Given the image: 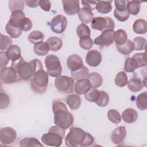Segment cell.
<instances>
[{
    "label": "cell",
    "instance_id": "11",
    "mask_svg": "<svg viewBox=\"0 0 147 147\" xmlns=\"http://www.w3.org/2000/svg\"><path fill=\"white\" fill-rule=\"evenodd\" d=\"M115 31L114 29H107L102 31V33L96 37L94 40V43L95 45L109 47L114 42V34Z\"/></svg>",
    "mask_w": 147,
    "mask_h": 147
},
{
    "label": "cell",
    "instance_id": "13",
    "mask_svg": "<svg viewBox=\"0 0 147 147\" xmlns=\"http://www.w3.org/2000/svg\"><path fill=\"white\" fill-rule=\"evenodd\" d=\"M102 56L100 52L96 49H92L88 51L86 56V63L92 67H96L98 66L101 61Z\"/></svg>",
    "mask_w": 147,
    "mask_h": 147
},
{
    "label": "cell",
    "instance_id": "39",
    "mask_svg": "<svg viewBox=\"0 0 147 147\" xmlns=\"http://www.w3.org/2000/svg\"><path fill=\"white\" fill-rule=\"evenodd\" d=\"M137 68H138L137 62L133 57H128L126 59L124 66V70L125 72H133Z\"/></svg>",
    "mask_w": 147,
    "mask_h": 147
},
{
    "label": "cell",
    "instance_id": "14",
    "mask_svg": "<svg viewBox=\"0 0 147 147\" xmlns=\"http://www.w3.org/2000/svg\"><path fill=\"white\" fill-rule=\"evenodd\" d=\"M62 3L63 10L67 15H75L78 14L80 10L79 1L78 0H63Z\"/></svg>",
    "mask_w": 147,
    "mask_h": 147
},
{
    "label": "cell",
    "instance_id": "47",
    "mask_svg": "<svg viewBox=\"0 0 147 147\" xmlns=\"http://www.w3.org/2000/svg\"><path fill=\"white\" fill-rule=\"evenodd\" d=\"M24 1H9V7L10 10L12 12L15 10H23L24 9Z\"/></svg>",
    "mask_w": 147,
    "mask_h": 147
},
{
    "label": "cell",
    "instance_id": "52",
    "mask_svg": "<svg viewBox=\"0 0 147 147\" xmlns=\"http://www.w3.org/2000/svg\"><path fill=\"white\" fill-rule=\"evenodd\" d=\"M114 3L115 6V9L119 11H124L126 10L127 1L122 0H116L114 1Z\"/></svg>",
    "mask_w": 147,
    "mask_h": 147
},
{
    "label": "cell",
    "instance_id": "50",
    "mask_svg": "<svg viewBox=\"0 0 147 147\" xmlns=\"http://www.w3.org/2000/svg\"><path fill=\"white\" fill-rule=\"evenodd\" d=\"M10 104V98L9 96L4 92H1L0 94V108L4 109L7 107Z\"/></svg>",
    "mask_w": 147,
    "mask_h": 147
},
{
    "label": "cell",
    "instance_id": "16",
    "mask_svg": "<svg viewBox=\"0 0 147 147\" xmlns=\"http://www.w3.org/2000/svg\"><path fill=\"white\" fill-rule=\"evenodd\" d=\"M67 65L71 71H75L83 67V62L82 57L79 55L72 54L68 57Z\"/></svg>",
    "mask_w": 147,
    "mask_h": 147
},
{
    "label": "cell",
    "instance_id": "18",
    "mask_svg": "<svg viewBox=\"0 0 147 147\" xmlns=\"http://www.w3.org/2000/svg\"><path fill=\"white\" fill-rule=\"evenodd\" d=\"M121 117L125 122L127 123H133L137 119L138 113L135 109L127 108L122 112Z\"/></svg>",
    "mask_w": 147,
    "mask_h": 147
},
{
    "label": "cell",
    "instance_id": "49",
    "mask_svg": "<svg viewBox=\"0 0 147 147\" xmlns=\"http://www.w3.org/2000/svg\"><path fill=\"white\" fill-rule=\"evenodd\" d=\"M32 22L28 17H25L23 18L20 23V28L22 31L28 32L31 30L32 28Z\"/></svg>",
    "mask_w": 147,
    "mask_h": 147
},
{
    "label": "cell",
    "instance_id": "48",
    "mask_svg": "<svg viewBox=\"0 0 147 147\" xmlns=\"http://www.w3.org/2000/svg\"><path fill=\"white\" fill-rule=\"evenodd\" d=\"M114 16L117 20L121 22H124L129 18L130 14L127 12V10L124 11H119L117 9H115L114 11Z\"/></svg>",
    "mask_w": 147,
    "mask_h": 147
},
{
    "label": "cell",
    "instance_id": "38",
    "mask_svg": "<svg viewBox=\"0 0 147 147\" xmlns=\"http://www.w3.org/2000/svg\"><path fill=\"white\" fill-rule=\"evenodd\" d=\"M110 101L109 94L104 91H99V96L95 103L99 107H106Z\"/></svg>",
    "mask_w": 147,
    "mask_h": 147
},
{
    "label": "cell",
    "instance_id": "40",
    "mask_svg": "<svg viewBox=\"0 0 147 147\" xmlns=\"http://www.w3.org/2000/svg\"><path fill=\"white\" fill-rule=\"evenodd\" d=\"M76 34L79 38L83 36L90 37L91 30L88 25L85 24H80L76 28Z\"/></svg>",
    "mask_w": 147,
    "mask_h": 147
},
{
    "label": "cell",
    "instance_id": "27",
    "mask_svg": "<svg viewBox=\"0 0 147 147\" xmlns=\"http://www.w3.org/2000/svg\"><path fill=\"white\" fill-rule=\"evenodd\" d=\"M87 79L90 82L92 88H97L100 87L103 83L102 76L97 72H92L89 74Z\"/></svg>",
    "mask_w": 147,
    "mask_h": 147
},
{
    "label": "cell",
    "instance_id": "23",
    "mask_svg": "<svg viewBox=\"0 0 147 147\" xmlns=\"http://www.w3.org/2000/svg\"><path fill=\"white\" fill-rule=\"evenodd\" d=\"M112 1H97L95 9L101 14H107L112 10Z\"/></svg>",
    "mask_w": 147,
    "mask_h": 147
},
{
    "label": "cell",
    "instance_id": "10",
    "mask_svg": "<svg viewBox=\"0 0 147 147\" xmlns=\"http://www.w3.org/2000/svg\"><path fill=\"white\" fill-rule=\"evenodd\" d=\"M63 140V138L60 134L53 131H48V133L44 134L41 138V142L45 145L55 147L61 146Z\"/></svg>",
    "mask_w": 147,
    "mask_h": 147
},
{
    "label": "cell",
    "instance_id": "56",
    "mask_svg": "<svg viewBox=\"0 0 147 147\" xmlns=\"http://www.w3.org/2000/svg\"><path fill=\"white\" fill-rule=\"evenodd\" d=\"M25 5L29 7H36L39 6V1H25Z\"/></svg>",
    "mask_w": 147,
    "mask_h": 147
},
{
    "label": "cell",
    "instance_id": "25",
    "mask_svg": "<svg viewBox=\"0 0 147 147\" xmlns=\"http://www.w3.org/2000/svg\"><path fill=\"white\" fill-rule=\"evenodd\" d=\"M128 88L133 92L141 91L143 88V82L138 78H132L127 83Z\"/></svg>",
    "mask_w": 147,
    "mask_h": 147
},
{
    "label": "cell",
    "instance_id": "28",
    "mask_svg": "<svg viewBox=\"0 0 147 147\" xmlns=\"http://www.w3.org/2000/svg\"><path fill=\"white\" fill-rule=\"evenodd\" d=\"M141 2L139 1H129L126 3V10L129 14L137 15L140 11Z\"/></svg>",
    "mask_w": 147,
    "mask_h": 147
},
{
    "label": "cell",
    "instance_id": "24",
    "mask_svg": "<svg viewBox=\"0 0 147 147\" xmlns=\"http://www.w3.org/2000/svg\"><path fill=\"white\" fill-rule=\"evenodd\" d=\"M133 30L137 34H145L147 31V22L144 19L136 20L133 25Z\"/></svg>",
    "mask_w": 147,
    "mask_h": 147
},
{
    "label": "cell",
    "instance_id": "53",
    "mask_svg": "<svg viewBox=\"0 0 147 147\" xmlns=\"http://www.w3.org/2000/svg\"><path fill=\"white\" fill-rule=\"evenodd\" d=\"M48 131H53L59 133L63 139L65 138V129L61 127L60 126H59L57 125L52 126L49 129Z\"/></svg>",
    "mask_w": 147,
    "mask_h": 147
},
{
    "label": "cell",
    "instance_id": "34",
    "mask_svg": "<svg viewBox=\"0 0 147 147\" xmlns=\"http://www.w3.org/2000/svg\"><path fill=\"white\" fill-rule=\"evenodd\" d=\"M6 32L13 38H17L22 34V30L20 27H16L11 25L8 22L5 26Z\"/></svg>",
    "mask_w": 147,
    "mask_h": 147
},
{
    "label": "cell",
    "instance_id": "8",
    "mask_svg": "<svg viewBox=\"0 0 147 147\" xmlns=\"http://www.w3.org/2000/svg\"><path fill=\"white\" fill-rule=\"evenodd\" d=\"M0 78L4 84H11L20 80L17 71L11 66L1 68Z\"/></svg>",
    "mask_w": 147,
    "mask_h": 147
},
{
    "label": "cell",
    "instance_id": "46",
    "mask_svg": "<svg viewBox=\"0 0 147 147\" xmlns=\"http://www.w3.org/2000/svg\"><path fill=\"white\" fill-rule=\"evenodd\" d=\"M132 57L137 62L138 68L145 67L146 65V60L145 56V52L137 53L133 55Z\"/></svg>",
    "mask_w": 147,
    "mask_h": 147
},
{
    "label": "cell",
    "instance_id": "22",
    "mask_svg": "<svg viewBox=\"0 0 147 147\" xmlns=\"http://www.w3.org/2000/svg\"><path fill=\"white\" fill-rule=\"evenodd\" d=\"M25 17V14L22 10H15L11 12L8 22L14 26L20 27V21Z\"/></svg>",
    "mask_w": 147,
    "mask_h": 147
},
{
    "label": "cell",
    "instance_id": "20",
    "mask_svg": "<svg viewBox=\"0 0 147 147\" xmlns=\"http://www.w3.org/2000/svg\"><path fill=\"white\" fill-rule=\"evenodd\" d=\"M78 17L83 24L90 23L94 18V14L92 11L87 7H83L80 9L78 13Z\"/></svg>",
    "mask_w": 147,
    "mask_h": 147
},
{
    "label": "cell",
    "instance_id": "4",
    "mask_svg": "<svg viewBox=\"0 0 147 147\" xmlns=\"http://www.w3.org/2000/svg\"><path fill=\"white\" fill-rule=\"evenodd\" d=\"M48 74L43 69L36 72L30 79V87L36 93L42 94L47 90L48 84Z\"/></svg>",
    "mask_w": 147,
    "mask_h": 147
},
{
    "label": "cell",
    "instance_id": "12",
    "mask_svg": "<svg viewBox=\"0 0 147 147\" xmlns=\"http://www.w3.org/2000/svg\"><path fill=\"white\" fill-rule=\"evenodd\" d=\"M17 137L16 131L11 127H2L0 130V141L4 145H10Z\"/></svg>",
    "mask_w": 147,
    "mask_h": 147
},
{
    "label": "cell",
    "instance_id": "44",
    "mask_svg": "<svg viewBox=\"0 0 147 147\" xmlns=\"http://www.w3.org/2000/svg\"><path fill=\"white\" fill-rule=\"evenodd\" d=\"M13 41L12 39L3 34H1V39H0V49L1 51L7 50L10 46L12 45Z\"/></svg>",
    "mask_w": 147,
    "mask_h": 147
},
{
    "label": "cell",
    "instance_id": "5",
    "mask_svg": "<svg viewBox=\"0 0 147 147\" xmlns=\"http://www.w3.org/2000/svg\"><path fill=\"white\" fill-rule=\"evenodd\" d=\"M45 64L47 72L52 77L57 78L62 72V67L59 58L54 55H49L45 58Z\"/></svg>",
    "mask_w": 147,
    "mask_h": 147
},
{
    "label": "cell",
    "instance_id": "7",
    "mask_svg": "<svg viewBox=\"0 0 147 147\" xmlns=\"http://www.w3.org/2000/svg\"><path fill=\"white\" fill-rule=\"evenodd\" d=\"M92 29L99 31L107 29H114L115 23L113 20L109 17H97L93 18L91 21Z\"/></svg>",
    "mask_w": 147,
    "mask_h": 147
},
{
    "label": "cell",
    "instance_id": "55",
    "mask_svg": "<svg viewBox=\"0 0 147 147\" xmlns=\"http://www.w3.org/2000/svg\"><path fill=\"white\" fill-rule=\"evenodd\" d=\"M82 3L84 7H87L91 11L94 10L97 1H82Z\"/></svg>",
    "mask_w": 147,
    "mask_h": 147
},
{
    "label": "cell",
    "instance_id": "30",
    "mask_svg": "<svg viewBox=\"0 0 147 147\" xmlns=\"http://www.w3.org/2000/svg\"><path fill=\"white\" fill-rule=\"evenodd\" d=\"M134 44L130 40H127L122 45H117V48L119 52L124 55L130 54L134 50Z\"/></svg>",
    "mask_w": 147,
    "mask_h": 147
},
{
    "label": "cell",
    "instance_id": "3",
    "mask_svg": "<svg viewBox=\"0 0 147 147\" xmlns=\"http://www.w3.org/2000/svg\"><path fill=\"white\" fill-rule=\"evenodd\" d=\"M52 110L54 114V123L64 129H68L74 122V117L68 111L65 104L58 100L52 102Z\"/></svg>",
    "mask_w": 147,
    "mask_h": 147
},
{
    "label": "cell",
    "instance_id": "41",
    "mask_svg": "<svg viewBox=\"0 0 147 147\" xmlns=\"http://www.w3.org/2000/svg\"><path fill=\"white\" fill-rule=\"evenodd\" d=\"M99 96V91L96 88H92L84 94L86 99L90 102H96Z\"/></svg>",
    "mask_w": 147,
    "mask_h": 147
},
{
    "label": "cell",
    "instance_id": "19",
    "mask_svg": "<svg viewBox=\"0 0 147 147\" xmlns=\"http://www.w3.org/2000/svg\"><path fill=\"white\" fill-rule=\"evenodd\" d=\"M6 54L11 62H15L19 60L21 56V51L20 48L17 45H12L6 51Z\"/></svg>",
    "mask_w": 147,
    "mask_h": 147
},
{
    "label": "cell",
    "instance_id": "29",
    "mask_svg": "<svg viewBox=\"0 0 147 147\" xmlns=\"http://www.w3.org/2000/svg\"><path fill=\"white\" fill-rule=\"evenodd\" d=\"M49 50V47L46 42H41L36 44L33 47L34 52L40 56H43L47 55Z\"/></svg>",
    "mask_w": 147,
    "mask_h": 147
},
{
    "label": "cell",
    "instance_id": "2",
    "mask_svg": "<svg viewBox=\"0 0 147 147\" xmlns=\"http://www.w3.org/2000/svg\"><path fill=\"white\" fill-rule=\"evenodd\" d=\"M65 142L67 146L70 147L77 146L86 147L92 145L94 143V139L90 133L82 129L72 127L65 137Z\"/></svg>",
    "mask_w": 147,
    "mask_h": 147
},
{
    "label": "cell",
    "instance_id": "26",
    "mask_svg": "<svg viewBox=\"0 0 147 147\" xmlns=\"http://www.w3.org/2000/svg\"><path fill=\"white\" fill-rule=\"evenodd\" d=\"M51 51H57L60 50L63 46L62 40L56 36H52L48 38L46 41Z\"/></svg>",
    "mask_w": 147,
    "mask_h": 147
},
{
    "label": "cell",
    "instance_id": "35",
    "mask_svg": "<svg viewBox=\"0 0 147 147\" xmlns=\"http://www.w3.org/2000/svg\"><path fill=\"white\" fill-rule=\"evenodd\" d=\"M137 107L140 110L144 111L147 109V92H143L139 94L136 99Z\"/></svg>",
    "mask_w": 147,
    "mask_h": 147
},
{
    "label": "cell",
    "instance_id": "36",
    "mask_svg": "<svg viewBox=\"0 0 147 147\" xmlns=\"http://www.w3.org/2000/svg\"><path fill=\"white\" fill-rule=\"evenodd\" d=\"M28 38L30 43L36 44L43 41L44 35L40 30H34L29 33Z\"/></svg>",
    "mask_w": 147,
    "mask_h": 147
},
{
    "label": "cell",
    "instance_id": "42",
    "mask_svg": "<svg viewBox=\"0 0 147 147\" xmlns=\"http://www.w3.org/2000/svg\"><path fill=\"white\" fill-rule=\"evenodd\" d=\"M93 41L90 37L83 36L79 39V45L81 48L85 50H90L93 46Z\"/></svg>",
    "mask_w": 147,
    "mask_h": 147
},
{
    "label": "cell",
    "instance_id": "33",
    "mask_svg": "<svg viewBox=\"0 0 147 147\" xmlns=\"http://www.w3.org/2000/svg\"><path fill=\"white\" fill-rule=\"evenodd\" d=\"M127 34L123 29H118L114 32V41L117 45L123 44L127 40Z\"/></svg>",
    "mask_w": 147,
    "mask_h": 147
},
{
    "label": "cell",
    "instance_id": "1",
    "mask_svg": "<svg viewBox=\"0 0 147 147\" xmlns=\"http://www.w3.org/2000/svg\"><path fill=\"white\" fill-rule=\"evenodd\" d=\"M11 67L17 71L19 79L23 80H30L36 72L43 69L42 63L38 59L26 62L22 57L15 62H11Z\"/></svg>",
    "mask_w": 147,
    "mask_h": 147
},
{
    "label": "cell",
    "instance_id": "43",
    "mask_svg": "<svg viewBox=\"0 0 147 147\" xmlns=\"http://www.w3.org/2000/svg\"><path fill=\"white\" fill-rule=\"evenodd\" d=\"M134 49L136 51H142L145 49L146 40L141 36H138L133 39Z\"/></svg>",
    "mask_w": 147,
    "mask_h": 147
},
{
    "label": "cell",
    "instance_id": "6",
    "mask_svg": "<svg viewBox=\"0 0 147 147\" xmlns=\"http://www.w3.org/2000/svg\"><path fill=\"white\" fill-rule=\"evenodd\" d=\"M75 84V80L67 76H60L55 80V86L60 92L65 94L72 93Z\"/></svg>",
    "mask_w": 147,
    "mask_h": 147
},
{
    "label": "cell",
    "instance_id": "21",
    "mask_svg": "<svg viewBox=\"0 0 147 147\" xmlns=\"http://www.w3.org/2000/svg\"><path fill=\"white\" fill-rule=\"evenodd\" d=\"M66 103L71 110L78 109L81 106V98L77 94H71L67 96L66 98Z\"/></svg>",
    "mask_w": 147,
    "mask_h": 147
},
{
    "label": "cell",
    "instance_id": "31",
    "mask_svg": "<svg viewBox=\"0 0 147 147\" xmlns=\"http://www.w3.org/2000/svg\"><path fill=\"white\" fill-rule=\"evenodd\" d=\"M21 147H31V146H42L43 145L40 141L34 137H25L20 141Z\"/></svg>",
    "mask_w": 147,
    "mask_h": 147
},
{
    "label": "cell",
    "instance_id": "17",
    "mask_svg": "<svg viewBox=\"0 0 147 147\" xmlns=\"http://www.w3.org/2000/svg\"><path fill=\"white\" fill-rule=\"evenodd\" d=\"M91 88L90 82L86 78L77 80L74 85V90L78 95L85 94Z\"/></svg>",
    "mask_w": 147,
    "mask_h": 147
},
{
    "label": "cell",
    "instance_id": "45",
    "mask_svg": "<svg viewBox=\"0 0 147 147\" xmlns=\"http://www.w3.org/2000/svg\"><path fill=\"white\" fill-rule=\"evenodd\" d=\"M109 119L114 123H119L121 122V116L119 113L115 109H110L107 112Z\"/></svg>",
    "mask_w": 147,
    "mask_h": 147
},
{
    "label": "cell",
    "instance_id": "9",
    "mask_svg": "<svg viewBox=\"0 0 147 147\" xmlns=\"http://www.w3.org/2000/svg\"><path fill=\"white\" fill-rule=\"evenodd\" d=\"M67 24V18L63 15L58 14L52 19L50 22V28L54 33L60 34L65 30Z\"/></svg>",
    "mask_w": 147,
    "mask_h": 147
},
{
    "label": "cell",
    "instance_id": "51",
    "mask_svg": "<svg viewBox=\"0 0 147 147\" xmlns=\"http://www.w3.org/2000/svg\"><path fill=\"white\" fill-rule=\"evenodd\" d=\"M9 59L7 58L6 52H3L1 51L0 52V67L2 68L3 67H6L9 63Z\"/></svg>",
    "mask_w": 147,
    "mask_h": 147
},
{
    "label": "cell",
    "instance_id": "32",
    "mask_svg": "<svg viewBox=\"0 0 147 147\" xmlns=\"http://www.w3.org/2000/svg\"><path fill=\"white\" fill-rule=\"evenodd\" d=\"M89 74L90 73H89L88 69L84 65L79 69L75 71H71V72L72 78L76 81L78 80L87 78Z\"/></svg>",
    "mask_w": 147,
    "mask_h": 147
},
{
    "label": "cell",
    "instance_id": "54",
    "mask_svg": "<svg viewBox=\"0 0 147 147\" xmlns=\"http://www.w3.org/2000/svg\"><path fill=\"white\" fill-rule=\"evenodd\" d=\"M38 4L40 7L45 11H49L51 9V3L48 0H40Z\"/></svg>",
    "mask_w": 147,
    "mask_h": 147
},
{
    "label": "cell",
    "instance_id": "15",
    "mask_svg": "<svg viewBox=\"0 0 147 147\" xmlns=\"http://www.w3.org/2000/svg\"><path fill=\"white\" fill-rule=\"evenodd\" d=\"M126 129L125 126H119L115 129L111 133V140L113 144L119 145L122 144L126 136Z\"/></svg>",
    "mask_w": 147,
    "mask_h": 147
},
{
    "label": "cell",
    "instance_id": "37",
    "mask_svg": "<svg viewBox=\"0 0 147 147\" xmlns=\"http://www.w3.org/2000/svg\"><path fill=\"white\" fill-rule=\"evenodd\" d=\"M128 81L127 76L126 74L123 71L119 72L115 76L114 82L115 84L119 87H123L127 84Z\"/></svg>",
    "mask_w": 147,
    "mask_h": 147
}]
</instances>
